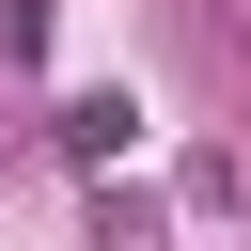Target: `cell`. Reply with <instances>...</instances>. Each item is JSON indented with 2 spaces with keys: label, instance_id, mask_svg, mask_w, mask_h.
<instances>
[{
  "label": "cell",
  "instance_id": "obj_1",
  "mask_svg": "<svg viewBox=\"0 0 251 251\" xmlns=\"http://www.w3.org/2000/svg\"><path fill=\"white\" fill-rule=\"evenodd\" d=\"M47 141H63L78 173H126V141H141V110H126V94H63V110H47Z\"/></svg>",
  "mask_w": 251,
  "mask_h": 251
},
{
  "label": "cell",
  "instance_id": "obj_2",
  "mask_svg": "<svg viewBox=\"0 0 251 251\" xmlns=\"http://www.w3.org/2000/svg\"><path fill=\"white\" fill-rule=\"evenodd\" d=\"M173 220H157V188H126V173H94V251H157Z\"/></svg>",
  "mask_w": 251,
  "mask_h": 251
},
{
  "label": "cell",
  "instance_id": "obj_3",
  "mask_svg": "<svg viewBox=\"0 0 251 251\" xmlns=\"http://www.w3.org/2000/svg\"><path fill=\"white\" fill-rule=\"evenodd\" d=\"M188 47H204V63H235V47H251V0H188Z\"/></svg>",
  "mask_w": 251,
  "mask_h": 251
},
{
  "label": "cell",
  "instance_id": "obj_4",
  "mask_svg": "<svg viewBox=\"0 0 251 251\" xmlns=\"http://www.w3.org/2000/svg\"><path fill=\"white\" fill-rule=\"evenodd\" d=\"M47 47V0H0V63H31Z\"/></svg>",
  "mask_w": 251,
  "mask_h": 251
}]
</instances>
